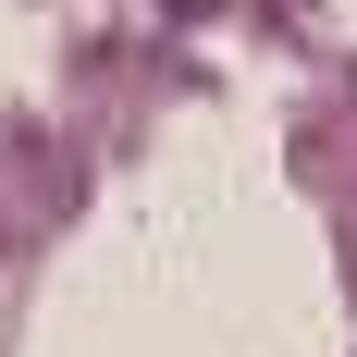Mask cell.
<instances>
[{"mask_svg": "<svg viewBox=\"0 0 357 357\" xmlns=\"http://www.w3.org/2000/svg\"><path fill=\"white\" fill-rule=\"evenodd\" d=\"M173 13H210V0H173Z\"/></svg>", "mask_w": 357, "mask_h": 357, "instance_id": "obj_1", "label": "cell"}]
</instances>
